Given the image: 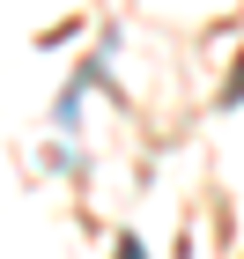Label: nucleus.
<instances>
[{"mask_svg": "<svg viewBox=\"0 0 244 259\" xmlns=\"http://www.w3.org/2000/svg\"><path fill=\"white\" fill-rule=\"evenodd\" d=\"M119 259H148V252H141V237H133V230H119Z\"/></svg>", "mask_w": 244, "mask_h": 259, "instance_id": "1", "label": "nucleus"}]
</instances>
